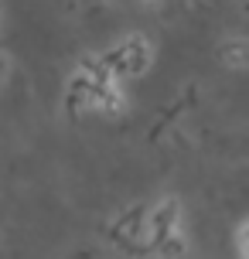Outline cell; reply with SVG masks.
Segmentation results:
<instances>
[{"label":"cell","mask_w":249,"mask_h":259,"mask_svg":"<svg viewBox=\"0 0 249 259\" xmlns=\"http://www.w3.org/2000/svg\"><path fill=\"white\" fill-rule=\"evenodd\" d=\"M150 62V52H147L144 38H127L119 41L113 52L106 55V72L113 78H127V75H140Z\"/></svg>","instance_id":"obj_1"},{"label":"cell","mask_w":249,"mask_h":259,"mask_svg":"<svg viewBox=\"0 0 249 259\" xmlns=\"http://www.w3.org/2000/svg\"><path fill=\"white\" fill-rule=\"evenodd\" d=\"M222 58L229 65H236V68L249 65V41H229V45L222 48Z\"/></svg>","instance_id":"obj_2"},{"label":"cell","mask_w":249,"mask_h":259,"mask_svg":"<svg viewBox=\"0 0 249 259\" xmlns=\"http://www.w3.org/2000/svg\"><path fill=\"white\" fill-rule=\"evenodd\" d=\"M239 256L249 259V222H246V225H239Z\"/></svg>","instance_id":"obj_3"}]
</instances>
